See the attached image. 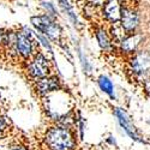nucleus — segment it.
Wrapping results in <instances>:
<instances>
[{"label":"nucleus","mask_w":150,"mask_h":150,"mask_svg":"<svg viewBox=\"0 0 150 150\" xmlns=\"http://www.w3.org/2000/svg\"><path fill=\"white\" fill-rule=\"evenodd\" d=\"M58 4H59V6H60V8L64 11V13L67 15L69 19L71 21V23L73 24V25H74V27H78L79 22H78V19H77L76 12H74L72 5L69 3V0H58Z\"/></svg>","instance_id":"9b49d317"},{"label":"nucleus","mask_w":150,"mask_h":150,"mask_svg":"<svg viewBox=\"0 0 150 150\" xmlns=\"http://www.w3.org/2000/svg\"><path fill=\"white\" fill-rule=\"evenodd\" d=\"M77 127L79 130L81 139H83V136H84V121H83V118L81 117V114H78V118H77Z\"/></svg>","instance_id":"f3484780"},{"label":"nucleus","mask_w":150,"mask_h":150,"mask_svg":"<svg viewBox=\"0 0 150 150\" xmlns=\"http://www.w3.org/2000/svg\"><path fill=\"white\" fill-rule=\"evenodd\" d=\"M78 57H79V60H81V64H82V67H83L84 72L90 73L91 72V65L88 61V59H86V57H84V54H83V52L81 51V49H78Z\"/></svg>","instance_id":"dca6fc26"},{"label":"nucleus","mask_w":150,"mask_h":150,"mask_svg":"<svg viewBox=\"0 0 150 150\" xmlns=\"http://www.w3.org/2000/svg\"><path fill=\"white\" fill-rule=\"evenodd\" d=\"M36 39L40 41V43L45 47V49H47L48 52H52V46H51V40L48 39V37L41 33H36Z\"/></svg>","instance_id":"2eb2a0df"},{"label":"nucleus","mask_w":150,"mask_h":150,"mask_svg":"<svg viewBox=\"0 0 150 150\" xmlns=\"http://www.w3.org/2000/svg\"><path fill=\"white\" fill-rule=\"evenodd\" d=\"M132 69L137 73H142L150 69V57L148 54H139L132 60Z\"/></svg>","instance_id":"9d476101"},{"label":"nucleus","mask_w":150,"mask_h":150,"mask_svg":"<svg viewBox=\"0 0 150 150\" xmlns=\"http://www.w3.org/2000/svg\"><path fill=\"white\" fill-rule=\"evenodd\" d=\"M7 150H29V148L24 144H21V143H15L7 148Z\"/></svg>","instance_id":"a211bd4d"},{"label":"nucleus","mask_w":150,"mask_h":150,"mask_svg":"<svg viewBox=\"0 0 150 150\" xmlns=\"http://www.w3.org/2000/svg\"><path fill=\"white\" fill-rule=\"evenodd\" d=\"M5 137H6V132H5V131H1V130H0V142H1V141L5 138Z\"/></svg>","instance_id":"412c9836"},{"label":"nucleus","mask_w":150,"mask_h":150,"mask_svg":"<svg viewBox=\"0 0 150 150\" xmlns=\"http://www.w3.org/2000/svg\"><path fill=\"white\" fill-rule=\"evenodd\" d=\"M141 40H142V35L139 34H133V35L126 36L121 41L122 51L126 53H133L137 49V47H138V45L141 43Z\"/></svg>","instance_id":"1a4fd4ad"},{"label":"nucleus","mask_w":150,"mask_h":150,"mask_svg":"<svg viewBox=\"0 0 150 150\" xmlns=\"http://www.w3.org/2000/svg\"><path fill=\"white\" fill-rule=\"evenodd\" d=\"M121 28L131 33L133 31L139 24V16L136 11H133L130 7H122L121 8Z\"/></svg>","instance_id":"0eeeda50"},{"label":"nucleus","mask_w":150,"mask_h":150,"mask_svg":"<svg viewBox=\"0 0 150 150\" xmlns=\"http://www.w3.org/2000/svg\"><path fill=\"white\" fill-rule=\"evenodd\" d=\"M122 1H129V0H122Z\"/></svg>","instance_id":"5701e85b"},{"label":"nucleus","mask_w":150,"mask_h":150,"mask_svg":"<svg viewBox=\"0 0 150 150\" xmlns=\"http://www.w3.org/2000/svg\"><path fill=\"white\" fill-rule=\"evenodd\" d=\"M34 90L40 97H46L51 94L62 90V84L59 77L51 74L45 78H40L35 81L34 83Z\"/></svg>","instance_id":"39448f33"},{"label":"nucleus","mask_w":150,"mask_h":150,"mask_svg":"<svg viewBox=\"0 0 150 150\" xmlns=\"http://www.w3.org/2000/svg\"><path fill=\"white\" fill-rule=\"evenodd\" d=\"M88 1L90 4H93V5H101V4H103V0H88Z\"/></svg>","instance_id":"aec40b11"},{"label":"nucleus","mask_w":150,"mask_h":150,"mask_svg":"<svg viewBox=\"0 0 150 150\" xmlns=\"http://www.w3.org/2000/svg\"><path fill=\"white\" fill-rule=\"evenodd\" d=\"M27 1H28V0H27Z\"/></svg>","instance_id":"b1692460"},{"label":"nucleus","mask_w":150,"mask_h":150,"mask_svg":"<svg viewBox=\"0 0 150 150\" xmlns=\"http://www.w3.org/2000/svg\"><path fill=\"white\" fill-rule=\"evenodd\" d=\"M97 84L100 86V89H101L103 93H106L109 97L114 98L115 95H114V85L112 83V81L106 77V76H100L98 79H97Z\"/></svg>","instance_id":"f8f14e48"},{"label":"nucleus","mask_w":150,"mask_h":150,"mask_svg":"<svg viewBox=\"0 0 150 150\" xmlns=\"http://www.w3.org/2000/svg\"><path fill=\"white\" fill-rule=\"evenodd\" d=\"M0 150H7V148H5L4 145H1V144H0Z\"/></svg>","instance_id":"4be33fe9"},{"label":"nucleus","mask_w":150,"mask_h":150,"mask_svg":"<svg viewBox=\"0 0 150 150\" xmlns=\"http://www.w3.org/2000/svg\"><path fill=\"white\" fill-rule=\"evenodd\" d=\"M7 52L12 57L21 58L24 61H28L37 51H35V40L34 37L25 35L22 30H17L16 33V42L15 46Z\"/></svg>","instance_id":"20e7f679"},{"label":"nucleus","mask_w":150,"mask_h":150,"mask_svg":"<svg viewBox=\"0 0 150 150\" xmlns=\"http://www.w3.org/2000/svg\"><path fill=\"white\" fill-rule=\"evenodd\" d=\"M121 8L119 0H106L103 3V16L107 21L117 23L121 18Z\"/></svg>","instance_id":"6e6552de"},{"label":"nucleus","mask_w":150,"mask_h":150,"mask_svg":"<svg viewBox=\"0 0 150 150\" xmlns=\"http://www.w3.org/2000/svg\"><path fill=\"white\" fill-rule=\"evenodd\" d=\"M95 36H96V40H97V42H98V46L101 47L103 51H110L112 42H110V40H109L107 33H106L103 29H97L96 33H95Z\"/></svg>","instance_id":"ddd939ff"},{"label":"nucleus","mask_w":150,"mask_h":150,"mask_svg":"<svg viewBox=\"0 0 150 150\" xmlns=\"http://www.w3.org/2000/svg\"><path fill=\"white\" fill-rule=\"evenodd\" d=\"M5 34H6V30L0 28V47L3 46V41H4V37H5Z\"/></svg>","instance_id":"6ab92c4d"},{"label":"nucleus","mask_w":150,"mask_h":150,"mask_svg":"<svg viewBox=\"0 0 150 150\" xmlns=\"http://www.w3.org/2000/svg\"><path fill=\"white\" fill-rule=\"evenodd\" d=\"M43 141L48 150H74L77 145L76 136L71 126L55 124L48 127Z\"/></svg>","instance_id":"f257e3e1"},{"label":"nucleus","mask_w":150,"mask_h":150,"mask_svg":"<svg viewBox=\"0 0 150 150\" xmlns=\"http://www.w3.org/2000/svg\"><path fill=\"white\" fill-rule=\"evenodd\" d=\"M114 114H115V117L118 118V121H119V124L121 125V127L124 129V131L126 132L133 141L142 142L141 137L138 136V133H137V130H136V127H134V125L132 124V121H131V119H130V117L127 115L126 112H125L124 109H121V108H115Z\"/></svg>","instance_id":"423d86ee"},{"label":"nucleus","mask_w":150,"mask_h":150,"mask_svg":"<svg viewBox=\"0 0 150 150\" xmlns=\"http://www.w3.org/2000/svg\"><path fill=\"white\" fill-rule=\"evenodd\" d=\"M25 71L29 78L37 81L52 74V65L48 58L42 52H36L28 61Z\"/></svg>","instance_id":"7ed1b4c3"},{"label":"nucleus","mask_w":150,"mask_h":150,"mask_svg":"<svg viewBox=\"0 0 150 150\" xmlns=\"http://www.w3.org/2000/svg\"><path fill=\"white\" fill-rule=\"evenodd\" d=\"M41 6L45 11V13L48 15L49 17H52V18H57V10L54 7V5L51 3V1H47V0H42L41 1Z\"/></svg>","instance_id":"4468645a"},{"label":"nucleus","mask_w":150,"mask_h":150,"mask_svg":"<svg viewBox=\"0 0 150 150\" xmlns=\"http://www.w3.org/2000/svg\"><path fill=\"white\" fill-rule=\"evenodd\" d=\"M31 25L43 35H46L51 41L55 43L61 42V36H62V29L57 21L48 15H39V16H33L30 18Z\"/></svg>","instance_id":"f03ea898"}]
</instances>
